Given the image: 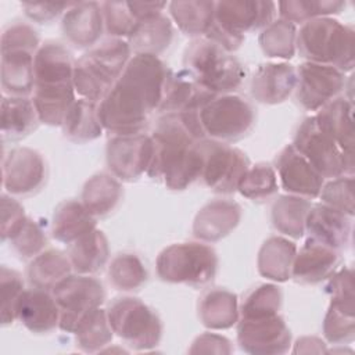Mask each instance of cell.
I'll use <instances>...</instances> for the list:
<instances>
[{"label": "cell", "mask_w": 355, "mask_h": 355, "mask_svg": "<svg viewBox=\"0 0 355 355\" xmlns=\"http://www.w3.org/2000/svg\"><path fill=\"white\" fill-rule=\"evenodd\" d=\"M323 204L338 209L349 216L355 215V196H354V175H343L329 179L323 183L319 193Z\"/></svg>", "instance_id": "obj_45"}, {"label": "cell", "mask_w": 355, "mask_h": 355, "mask_svg": "<svg viewBox=\"0 0 355 355\" xmlns=\"http://www.w3.org/2000/svg\"><path fill=\"white\" fill-rule=\"evenodd\" d=\"M71 51L58 42H44L35 54V87L32 101L40 123L61 126L76 100Z\"/></svg>", "instance_id": "obj_3"}, {"label": "cell", "mask_w": 355, "mask_h": 355, "mask_svg": "<svg viewBox=\"0 0 355 355\" xmlns=\"http://www.w3.org/2000/svg\"><path fill=\"white\" fill-rule=\"evenodd\" d=\"M100 4L104 19V31L107 32L108 37H128L137 24L128 7V1H103Z\"/></svg>", "instance_id": "obj_50"}, {"label": "cell", "mask_w": 355, "mask_h": 355, "mask_svg": "<svg viewBox=\"0 0 355 355\" xmlns=\"http://www.w3.org/2000/svg\"><path fill=\"white\" fill-rule=\"evenodd\" d=\"M155 269L162 282L201 287L215 279L218 255L208 243H175L158 254Z\"/></svg>", "instance_id": "obj_7"}, {"label": "cell", "mask_w": 355, "mask_h": 355, "mask_svg": "<svg viewBox=\"0 0 355 355\" xmlns=\"http://www.w3.org/2000/svg\"><path fill=\"white\" fill-rule=\"evenodd\" d=\"M93 229H96V218L82 201L64 200L55 207L51 218V236L57 241L71 244Z\"/></svg>", "instance_id": "obj_32"}, {"label": "cell", "mask_w": 355, "mask_h": 355, "mask_svg": "<svg viewBox=\"0 0 355 355\" xmlns=\"http://www.w3.org/2000/svg\"><path fill=\"white\" fill-rule=\"evenodd\" d=\"M154 146L147 176L162 182L169 190L187 189L201 176V139L179 114H161L150 135Z\"/></svg>", "instance_id": "obj_2"}, {"label": "cell", "mask_w": 355, "mask_h": 355, "mask_svg": "<svg viewBox=\"0 0 355 355\" xmlns=\"http://www.w3.org/2000/svg\"><path fill=\"white\" fill-rule=\"evenodd\" d=\"M64 136L78 144L93 141L103 135V125L97 114V104L86 98H76L61 125Z\"/></svg>", "instance_id": "obj_36"}, {"label": "cell", "mask_w": 355, "mask_h": 355, "mask_svg": "<svg viewBox=\"0 0 355 355\" xmlns=\"http://www.w3.org/2000/svg\"><path fill=\"white\" fill-rule=\"evenodd\" d=\"M72 270L67 252L49 248L31 259L26 268V279L31 287L51 291L61 280L69 276Z\"/></svg>", "instance_id": "obj_35"}, {"label": "cell", "mask_w": 355, "mask_h": 355, "mask_svg": "<svg viewBox=\"0 0 355 355\" xmlns=\"http://www.w3.org/2000/svg\"><path fill=\"white\" fill-rule=\"evenodd\" d=\"M183 69L202 89L218 96L237 90L247 75L243 62L216 43L193 39L183 53Z\"/></svg>", "instance_id": "obj_6"}, {"label": "cell", "mask_w": 355, "mask_h": 355, "mask_svg": "<svg viewBox=\"0 0 355 355\" xmlns=\"http://www.w3.org/2000/svg\"><path fill=\"white\" fill-rule=\"evenodd\" d=\"M39 47V35L36 29L26 22H11L1 32L0 53L22 50L36 54Z\"/></svg>", "instance_id": "obj_51"}, {"label": "cell", "mask_w": 355, "mask_h": 355, "mask_svg": "<svg viewBox=\"0 0 355 355\" xmlns=\"http://www.w3.org/2000/svg\"><path fill=\"white\" fill-rule=\"evenodd\" d=\"M215 94L200 87L184 69H169L162 100L158 107L159 114L200 112L202 105Z\"/></svg>", "instance_id": "obj_25"}, {"label": "cell", "mask_w": 355, "mask_h": 355, "mask_svg": "<svg viewBox=\"0 0 355 355\" xmlns=\"http://www.w3.org/2000/svg\"><path fill=\"white\" fill-rule=\"evenodd\" d=\"M291 144L323 179L354 175V159L347 158L334 140L319 129L313 115L297 126Z\"/></svg>", "instance_id": "obj_10"}, {"label": "cell", "mask_w": 355, "mask_h": 355, "mask_svg": "<svg viewBox=\"0 0 355 355\" xmlns=\"http://www.w3.org/2000/svg\"><path fill=\"white\" fill-rule=\"evenodd\" d=\"M166 6L165 1H128V7L136 22L162 14Z\"/></svg>", "instance_id": "obj_55"}, {"label": "cell", "mask_w": 355, "mask_h": 355, "mask_svg": "<svg viewBox=\"0 0 355 355\" xmlns=\"http://www.w3.org/2000/svg\"><path fill=\"white\" fill-rule=\"evenodd\" d=\"M17 320L35 334H47L60 326V308L51 291L25 288L17 304Z\"/></svg>", "instance_id": "obj_23"}, {"label": "cell", "mask_w": 355, "mask_h": 355, "mask_svg": "<svg viewBox=\"0 0 355 355\" xmlns=\"http://www.w3.org/2000/svg\"><path fill=\"white\" fill-rule=\"evenodd\" d=\"M153 140L144 133L111 136L105 146L108 171L122 182H135L147 173L153 159Z\"/></svg>", "instance_id": "obj_15"}, {"label": "cell", "mask_w": 355, "mask_h": 355, "mask_svg": "<svg viewBox=\"0 0 355 355\" xmlns=\"http://www.w3.org/2000/svg\"><path fill=\"white\" fill-rule=\"evenodd\" d=\"M323 336L330 344L344 345L355 338V315L329 305L323 319Z\"/></svg>", "instance_id": "obj_47"}, {"label": "cell", "mask_w": 355, "mask_h": 355, "mask_svg": "<svg viewBox=\"0 0 355 355\" xmlns=\"http://www.w3.org/2000/svg\"><path fill=\"white\" fill-rule=\"evenodd\" d=\"M169 73L165 62L150 54H133L121 76L97 104L104 130L112 136L143 133L162 100Z\"/></svg>", "instance_id": "obj_1"}, {"label": "cell", "mask_w": 355, "mask_h": 355, "mask_svg": "<svg viewBox=\"0 0 355 355\" xmlns=\"http://www.w3.org/2000/svg\"><path fill=\"white\" fill-rule=\"evenodd\" d=\"M190 354H232L233 345L229 338L220 334L205 331L194 338L191 347L189 348Z\"/></svg>", "instance_id": "obj_54"}, {"label": "cell", "mask_w": 355, "mask_h": 355, "mask_svg": "<svg viewBox=\"0 0 355 355\" xmlns=\"http://www.w3.org/2000/svg\"><path fill=\"white\" fill-rule=\"evenodd\" d=\"M202 157L200 179L218 194H233L251 166L250 158L240 148L226 143L202 139L198 141Z\"/></svg>", "instance_id": "obj_11"}, {"label": "cell", "mask_w": 355, "mask_h": 355, "mask_svg": "<svg viewBox=\"0 0 355 355\" xmlns=\"http://www.w3.org/2000/svg\"><path fill=\"white\" fill-rule=\"evenodd\" d=\"M294 354H320L327 352L326 343L315 336H304L300 337L293 348Z\"/></svg>", "instance_id": "obj_56"}, {"label": "cell", "mask_w": 355, "mask_h": 355, "mask_svg": "<svg viewBox=\"0 0 355 355\" xmlns=\"http://www.w3.org/2000/svg\"><path fill=\"white\" fill-rule=\"evenodd\" d=\"M297 51L309 62L333 67L344 73L355 65V32L333 17L311 19L297 29Z\"/></svg>", "instance_id": "obj_4"}, {"label": "cell", "mask_w": 355, "mask_h": 355, "mask_svg": "<svg viewBox=\"0 0 355 355\" xmlns=\"http://www.w3.org/2000/svg\"><path fill=\"white\" fill-rule=\"evenodd\" d=\"M148 279L141 259L133 252L116 254L108 265V280L119 291L139 290Z\"/></svg>", "instance_id": "obj_41"}, {"label": "cell", "mask_w": 355, "mask_h": 355, "mask_svg": "<svg viewBox=\"0 0 355 355\" xmlns=\"http://www.w3.org/2000/svg\"><path fill=\"white\" fill-rule=\"evenodd\" d=\"M168 10L180 32L193 39H198L207 35L214 22L215 1H171Z\"/></svg>", "instance_id": "obj_38"}, {"label": "cell", "mask_w": 355, "mask_h": 355, "mask_svg": "<svg viewBox=\"0 0 355 355\" xmlns=\"http://www.w3.org/2000/svg\"><path fill=\"white\" fill-rule=\"evenodd\" d=\"M243 209L233 200L216 198L207 202L194 216L193 236L202 243H216L240 223Z\"/></svg>", "instance_id": "obj_22"}, {"label": "cell", "mask_w": 355, "mask_h": 355, "mask_svg": "<svg viewBox=\"0 0 355 355\" xmlns=\"http://www.w3.org/2000/svg\"><path fill=\"white\" fill-rule=\"evenodd\" d=\"M107 316L114 334L136 351L155 348L162 338L158 313L136 297H118L108 305Z\"/></svg>", "instance_id": "obj_8"}, {"label": "cell", "mask_w": 355, "mask_h": 355, "mask_svg": "<svg viewBox=\"0 0 355 355\" xmlns=\"http://www.w3.org/2000/svg\"><path fill=\"white\" fill-rule=\"evenodd\" d=\"M340 261V251L308 237L295 252L291 277L301 284L322 283L337 270Z\"/></svg>", "instance_id": "obj_21"}, {"label": "cell", "mask_w": 355, "mask_h": 355, "mask_svg": "<svg viewBox=\"0 0 355 355\" xmlns=\"http://www.w3.org/2000/svg\"><path fill=\"white\" fill-rule=\"evenodd\" d=\"M132 50L125 39L107 37L75 60L73 86L80 98L98 104L123 72Z\"/></svg>", "instance_id": "obj_5"}, {"label": "cell", "mask_w": 355, "mask_h": 355, "mask_svg": "<svg viewBox=\"0 0 355 355\" xmlns=\"http://www.w3.org/2000/svg\"><path fill=\"white\" fill-rule=\"evenodd\" d=\"M60 308L58 329L65 333L76 330L82 319L105 301L103 283L92 275H69L51 290Z\"/></svg>", "instance_id": "obj_12"}, {"label": "cell", "mask_w": 355, "mask_h": 355, "mask_svg": "<svg viewBox=\"0 0 355 355\" xmlns=\"http://www.w3.org/2000/svg\"><path fill=\"white\" fill-rule=\"evenodd\" d=\"M276 3L263 0L215 1L214 22L229 35L243 39L248 32L262 31L276 17Z\"/></svg>", "instance_id": "obj_16"}, {"label": "cell", "mask_w": 355, "mask_h": 355, "mask_svg": "<svg viewBox=\"0 0 355 355\" xmlns=\"http://www.w3.org/2000/svg\"><path fill=\"white\" fill-rule=\"evenodd\" d=\"M326 291L330 295V304L355 315V286L354 273L348 266L337 269L326 284Z\"/></svg>", "instance_id": "obj_48"}, {"label": "cell", "mask_w": 355, "mask_h": 355, "mask_svg": "<svg viewBox=\"0 0 355 355\" xmlns=\"http://www.w3.org/2000/svg\"><path fill=\"white\" fill-rule=\"evenodd\" d=\"M40 123L32 98L3 96L0 104L1 141L14 143L33 133Z\"/></svg>", "instance_id": "obj_27"}, {"label": "cell", "mask_w": 355, "mask_h": 355, "mask_svg": "<svg viewBox=\"0 0 355 355\" xmlns=\"http://www.w3.org/2000/svg\"><path fill=\"white\" fill-rule=\"evenodd\" d=\"M273 168L282 189L287 194L304 197L306 200L319 197L324 179L293 147V144H287L279 151Z\"/></svg>", "instance_id": "obj_18"}, {"label": "cell", "mask_w": 355, "mask_h": 355, "mask_svg": "<svg viewBox=\"0 0 355 355\" xmlns=\"http://www.w3.org/2000/svg\"><path fill=\"white\" fill-rule=\"evenodd\" d=\"M258 43L266 57L290 60L297 53V25L283 18L273 19L261 31Z\"/></svg>", "instance_id": "obj_40"}, {"label": "cell", "mask_w": 355, "mask_h": 355, "mask_svg": "<svg viewBox=\"0 0 355 355\" xmlns=\"http://www.w3.org/2000/svg\"><path fill=\"white\" fill-rule=\"evenodd\" d=\"M0 54V82L4 96L29 97L35 87V54L22 50Z\"/></svg>", "instance_id": "obj_28"}, {"label": "cell", "mask_w": 355, "mask_h": 355, "mask_svg": "<svg viewBox=\"0 0 355 355\" xmlns=\"http://www.w3.org/2000/svg\"><path fill=\"white\" fill-rule=\"evenodd\" d=\"M283 304V291L277 284L265 283L252 288L239 305L240 318H255L279 313Z\"/></svg>", "instance_id": "obj_44"}, {"label": "cell", "mask_w": 355, "mask_h": 355, "mask_svg": "<svg viewBox=\"0 0 355 355\" xmlns=\"http://www.w3.org/2000/svg\"><path fill=\"white\" fill-rule=\"evenodd\" d=\"M73 334L76 347L80 351L89 354L104 351L114 337L107 311L98 306L89 312L78 324Z\"/></svg>", "instance_id": "obj_39"}, {"label": "cell", "mask_w": 355, "mask_h": 355, "mask_svg": "<svg viewBox=\"0 0 355 355\" xmlns=\"http://www.w3.org/2000/svg\"><path fill=\"white\" fill-rule=\"evenodd\" d=\"M295 72L294 94L297 103L305 111L318 112L338 97L347 85L345 73L329 65L305 61L295 68Z\"/></svg>", "instance_id": "obj_13"}, {"label": "cell", "mask_w": 355, "mask_h": 355, "mask_svg": "<svg viewBox=\"0 0 355 355\" xmlns=\"http://www.w3.org/2000/svg\"><path fill=\"white\" fill-rule=\"evenodd\" d=\"M72 3H50V1H24L21 3V7L25 12V15L37 24H49L53 19H55L60 15H64V12L68 10V7Z\"/></svg>", "instance_id": "obj_53"}, {"label": "cell", "mask_w": 355, "mask_h": 355, "mask_svg": "<svg viewBox=\"0 0 355 355\" xmlns=\"http://www.w3.org/2000/svg\"><path fill=\"white\" fill-rule=\"evenodd\" d=\"M61 29L65 39L76 49H92L104 32L101 4L97 1L72 3L62 15Z\"/></svg>", "instance_id": "obj_20"}, {"label": "cell", "mask_w": 355, "mask_h": 355, "mask_svg": "<svg viewBox=\"0 0 355 355\" xmlns=\"http://www.w3.org/2000/svg\"><path fill=\"white\" fill-rule=\"evenodd\" d=\"M237 191L252 201H266L272 198L279 191L275 168L266 162L251 165L243 176Z\"/></svg>", "instance_id": "obj_43"}, {"label": "cell", "mask_w": 355, "mask_h": 355, "mask_svg": "<svg viewBox=\"0 0 355 355\" xmlns=\"http://www.w3.org/2000/svg\"><path fill=\"white\" fill-rule=\"evenodd\" d=\"M67 255L72 269L80 275H94L108 262L110 245L103 230L93 229L68 244Z\"/></svg>", "instance_id": "obj_31"}, {"label": "cell", "mask_w": 355, "mask_h": 355, "mask_svg": "<svg viewBox=\"0 0 355 355\" xmlns=\"http://www.w3.org/2000/svg\"><path fill=\"white\" fill-rule=\"evenodd\" d=\"M8 241L12 250L24 259L35 258L44 250L47 244L42 226L31 218H26L19 230Z\"/></svg>", "instance_id": "obj_49"}, {"label": "cell", "mask_w": 355, "mask_h": 355, "mask_svg": "<svg viewBox=\"0 0 355 355\" xmlns=\"http://www.w3.org/2000/svg\"><path fill=\"white\" fill-rule=\"evenodd\" d=\"M237 344L251 355H280L291 345V331L279 315L239 318Z\"/></svg>", "instance_id": "obj_14"}, {"label": "cell", "mask_w": 355, "mask_h": 355, "mask_svg": "<svg viewBox=\"0 0 355 355\" xmlns=\"http://www.w3.org/2000/svg\"><path fill=\"white\" fill-rule=\"evenodd\" d=\"M173 26L164 12L153 18L139 21L126 42L133 54L159 55L172 43Z\"/></svg>", "instance_id": "obj_33"}, {"label": "cell", "mask_w": 355, "mask_h": 355, "mask_svg": "<svg viewBox=\"0 0 355 355\" xmlns=\"http://www.w3.org/2000/svg\"><path fill=\"white\" fill-rule=\"evenodd\" d=\"M315 121L340 147L344 155L354 159V104L345 97H336L315 115Z\"/></svg>", "instance_id": "obj_26"}, {"label": "cell", "mask_w": 355, "mask_h": 355, "mask_svg": "<svg viewBox=\"0 0 355 355\" xmlns=\"http://www.w3.org/2000/svg\"><path fill=\"white\" fill-rule=\"evenodd\" d=\"M3 187L11 196H31L46 182L43 155L29 147H14L3 155Z\"/></svg>", "instance_id": "obj_17"}, {"label": "cell", "mask_w": 355, "mask_h": 355, "mask_svg": "<svg viewBox=\"0 0 355 355\" xmlns=\"http://www.w3.org/2000/svg\"><path fill=\"white\" fill-rule=\"evenodd\" d=\"M123 189L121 180L107 172L90 176L83 184L80 201L97 219L110 215L121 202Z\"/></svg>", "instance_id": "obj_34"}, {"label": "cell", "mask_w": 355, "mask_h": 355, "mask_svg": "<svg viewBox=\"0 0 355 355\" xmlns=\"http://www.w3.org/2000/svg\"><path fill=\"white\" fill-rule=\"evenodd\" d=\"M198 318L209 330H226L237 324L240 318L239 300L233 291L214 287L198 301Z\"/></svg>", "instance_id": "obj_29"}, {"label": "cell", "mask_w": 355, "mask_h": 355, "mask_svg": "<svg viewBox=\"0 0 355 355\" xmlns=\"http://www.w3.org/2000/svg\"><path fill=\"white\" fill-rule=\"evenodd\" d=\"M297 72L288 62H263L251 78V96L262 104H280L294 93Z\"/></svg>", "instance_id": "obj_24"}, {"label": "cell", "mask_w": 355, "mask_h": 355, "mask_svg": "<svg viewBox=\"0 0 355 355\" xmlns=\"http://www.w3.org/2000/svg\"><path fill=\"white\" fill-rule=\"evenodd\" d=\"M276 6L279 8V18L294 25H302L315 18L340 14L347 3L341 0H286L279 1Z\"/></svg>", "instance_id": "obj_42"}, {"label": "cell", "mask_w": 355, "mask_h": 355, "mask_svg": "<svg viewBox=\"0 0 355 355\" xmlns=\"http://www.w3.org/2000/svg\"><path fill=\"white\" fill-rule=\"evenodd\" d=\"M297 252L294 241L283 236L268 237L257 257L258 273L272 282H287L291 279V266Z\"/></svg>", "instance_id": "obj_30"}, {"label": "cell", "mask_w": 355, "mask_h": 355, "mask_svg": "<svg viewBox=\"0 0 355 355\" xmlns=\"http://www.w3.org/2000/svg\"><path fill=\"white\" fill-rule=\"evenodd\" d=\"M352 219L354 216L323 202L312 204L305 220V233L309 239L341 252L351 244Z\"/></svg>", "instance_id": "obj_19"}, {"label": "cell", "mask_w": 355, "mask_h": 355, "mask_svg": "<svg viewBox=\"0 0 355 355\" xmlns=\"http://www.w3.org/2000/svg\"><path fill=\"white\" fill-rule=\"evenodd\" d=\"M198 115L205 137L226 144L241 140L255 125L252 104L233 93L214 96Z\"/></svg>", "instance_id": "obj_9"}, {"label": "cell", "mask_w": 355, "mask_h": 355, "mask_svg": "<svg viewBox=\"0 0 355 355\" xmlns=\"http://www.w3.org/2000/svg\"><path fill=\"white\" fill-rule=\"evenodd\" d=\"M311 207V200L304 197L293 194L279 196L270 208L273 227L283 236L295 240L301 239L305 234V220Z\"/></svg>", "instance_id": "obj_37"}, {"label": "cell", "mask_w": 355, "mask_h": 355, "mask_svg": "<svg viewBox=\"0 0 355 355\" xmlns=\"http://www.w3.org/2000/svg\"><path fill=\"white\" fill-rule=\"evenodd\" d=\"M25 209L11 194L3 193L0 197V239L10 240L26 220Z\"/></svg>", "instance_id": "obj_52"}, {"label": "cell", "mask_w": 355, "mask_h": 355, "mask_svg": "<svg viewBox=\"0 0 355 355\" xmlns=\"http://www.w3.org/2000/svg\"><path fill=\"white\" fill-rule=\"evenodd\" d=\"M24 290L25 283L22 276L17 270L3 265L0 268V318L3 326H8L17 320L15 309Z\"/></svg>", "instance_id": "obj_46"}]
</instances>
